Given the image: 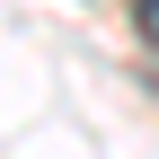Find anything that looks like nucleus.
Returning <instances> with one entry per match:
<instances>
[{"mask_svg":"<svg viewBox=\"0 0 159 159\" xmlns=\"http://www.w3.org/2000/svg\"><path fill=\"white\" fill-rule=\"evenodd\" d=\"M142 35H150V44H159V0H142Z\"/></svg>","mask_w":159,"mask_h":159,"instance_id":"1","label":"nucleus"}]
</instances>
